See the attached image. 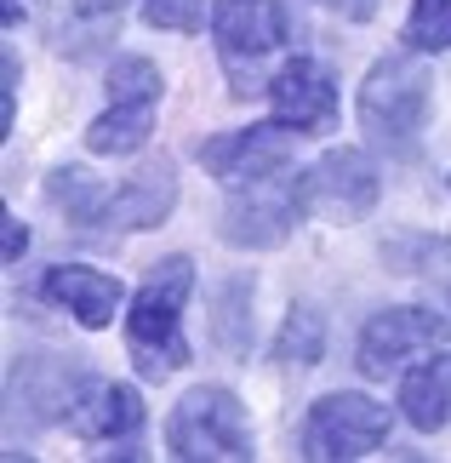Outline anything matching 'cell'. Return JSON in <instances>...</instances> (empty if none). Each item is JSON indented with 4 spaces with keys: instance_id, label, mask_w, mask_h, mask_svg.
I'll list each match as a JSON object with an SVG mask.
<instances>
[{
    "instance_id": "16",
    "label": "cell",
    "mask_w": 451,
    "mask_h": 463,
    "mask_svg": "<svg viewBox=\"0 0 451 463\" xmlns=\"http://www.w3.org/2000/svg\"><path fill=\"white\" fill-rule=\"evenodd\" d=\"M46 194L58 201L63 212H69V223H103V206H109V189L98 184V177H86L80 166H63V172H52V184H46Z\"/></svg>"
},
{
    "instance_id": "9",
    "label": "cell",
    "mask_w": 451,
    "mask_h": 463,
    "mask_svg": "<svg viewBox=\"0 0 451 463\" xmlns=\"http://www.w3.org/2000/svg\"><path fill=\"white\" fill-rule=\"evenodd\" d=\"M292 132L286 120H268V127H246V132H223L211 137V144H201V166L211 177H223L229 189L240 184H258V177L280 172L286 160H292Z\"/></svg>"
},
{
    "instance_id": "14",
    "label": "cell",
    "mask_w": 451,
    "mask_h": 463,
    "mask_svg": "<svg viewBox=\"0 0 451 463\" xmlns=\"http://www.w3.org/2000/svg\"><path fill=\"white\" fill-rule=\"evenodd\" d=\"M143 423V406H137V389L126 383H98L69 406V430L80 440H120Z\"/></svg>"
},
{
    "instance_id": "13",
    "label": "cell",
    "mask_w": 451,
    "mask_h": 463,
    "mask_svg": "<svg viewBox=\"0 0 451 463\" xmlns=\"http://www.w3.org/2000/svg\"><path fill=\"white\" fill-rule=\"evenodd\" d=\"M46 298H58V304L80 320V326H109L115 309H120V280L103 275V269H80V263H58V269L46 275Z\"/></svg>"
},
{
    "instance_id": "19",
    "label": "cell",
    "mask_w": 451,
    "mask_h": 463,
    "mask_svg": "<svg viewBox=\"0 0 451 463\" xmlns=\"http://www.w3.org/2000/svg\"><path fill=\"white\" fill-rule=\"evenodd\" d=\"M320 349H326V320L315 309H292V320H286V332H280V361L315 366Z\"/></svg>"
},
{
    "instance_id": "18",
    "label": "cell",
    "mask_w": 451,
    "mask_h": 463,
    "mask_svg": "<svg viewBox=\"0 0 451 463\" xmlns=\"http://www.w3.org/2000/svg\"><path fill=\"white\" fill-rule=\"evenodd\" d=\"M406 46L411 52H446L451 46V0H411Z\"/></svg>"
},
{
    "instance_id": "20",
    "label": "cell",
    "mask_w": 451,
    "mask_h": 463,
    "mask_svg": "<svg viewBox=\"0 0 451 463\" xmlns=\"http://www.w3.org/2000/svg\"><path fill=\"white\" fill-rule=\"evenodd\" d=\"M201 6L206 0H143V17H149L155 29L189 34V29H201Z\"/></svg>"
},
{
    "instance_id": "1",
    "label": "cell",
    "mask_w": 451,
    "mask_h": 463,
    "mask_svg": "<svg viewBox=\"0 0 451 463\" xmlns=\"http://www.w3.org/2000/svg\"><path fill=\"white\" fill-rule=\"evenodd\" d=\"M189 292H194V263L166 258V263L149 269L132 315H126V344L137 354V372L155 378V383L189 361V337H183V320H177L189 304Z\"/></svg>"
},
{
    "instance_id": "4",
    "label": "cell",
    "mask_w": 451,
    "mask_h": 463,
    "mask_svg": "<svg viewBox=\"0 0 451 463\" xmlns=\"http://www.w3.org/2000/svg\"><path fill=\"white\" fill-rule=\"evenodd\" d=\"M211 34H218V58L234 80V98L263 92L258 63L286 41V12L280 0H218L211 6Z\"/></svg>"
},
{
    "instance_id": "7",
    "label": "cell",
    "mask_w": 451,
    "mask_h": 463,
    "mask_svg": "<svg viewBox=\"0 0 451 463\" xmlns=\"http://www.w3.org/2000/svg\"><path fill=\"white\" fill-rule=\"evenodd\" d=\"M389 440V412L366 395H326L303 423V452L309 458H366Z\"/></svg>"
},
{
    "instance_id": "12",
    "label": "cell",
    "mask_w": 451,
    "mask_h": 463,
    "mask_svg": "<svg viewBox=\"0 0 451 463\" xmlns=\"http://www.w3.org/2000/svg\"><path fill=\"white\" fill-rule=\"evenodd\" d=\"M172 201H177L172 160H155V166H137V172L109 194L103 223H109V229H155V223L172 212Z\"/></svg>"
},
{
    "instance_id": "22",
    "label": "cell",
    "mask_w": 451,
    "mask_h": 463,
    "mask_svg": "<svg viewBox=\"0 0 451 463\" xmlns=\"http://www.w3.org/2000/svg\"><path fill=\"white\" fill-rule=\"evenodd\" d=\"M320 6H332V12H343V17H354V24H366V17L377 12V0H320Z\"/></svg>"
},
{
    "instance_id": "11",
    "label": "cell",
    "mask_w": 451,
    "mask_h": 463,
    "mask_svg": "<svg viewBox=\"0 0 451 463\" xmlns=\"http://www.w3.org/2000/svg\"><path fill=\"white\" fill-rule=\"evenodd\" d=\"M268 103H275V115L286 120V127L326 132L337 120V80L315 58H292L275 80H268Z\"/></svg>"
},
{
    "instance_id": "21",
    "label": "cell",
    "mask_w": 451,
    "mask_h": 463,
    "mask_svg": "<svg viewBox=\"0 0 451 463\" xmlns=\"http://www.w3.org/2000/svg\"><path fill=\"white\" fill-rule=\"evenodd\" d=\"M23 246H29L23 223H17V218H6V241H0V252H6V263H17V258H23Z\"/></svg>"
},
{
    "instance_id": "10",
    "label": "cell",
    "mask_w": 451,
    "mask_h": 463,
    "mask_svg": "<svg viewBox=\"0 0 451 463\" xmlns=\"http://www.w3.org/2000/svg\"><path fill=\"white\" fill-rule=\"evenodd\" d=\"M309 184V212H326L337 223H354L377 206V172L360 149H332L315 160V172H303Z\"/></svg>"
},
{
    "instance_id": "8",
    "label": "cell",
    "mask_w": 451,
    "mask_h": 463,
    "mask_svg": "<svg viewBox=\"0 0 451 463\" xmlns=\"http://www.w3.org/2000/svg\"><path fill=\"white\" fill-rule=\"evenodd\" d=\"M446 337H451V320L435 315V309H383L360 332V372H366V378H389L400 361L446 344Z\"/></svg>"
},
{
    "instance_id": "6",
    "label": "cell",
    "mask_w": 451,
    "mask_h": 463,
    "mask_svg": "<svg viewBox=\"0 0 451 463\" xmlns=\"http://www.w3.org/2000/svg\"><path fill=\"white\" fill-rule=\"evenodd\" d=\"M303 212H309V184L286 177V166H280V172L258 177V184H246L240 201H229L223 241L229 246H280Z\"/></svg>"
},
{
    "instance_id": "15",
    "label": "cell",
    "mask_w": 451,
    "mask_h": 463,
    "mask_svg": "<svg viewBox=\"0 0 451 463\" xmlns=\"http://www.w3.org/2000/svg\"><path fill=\"white\" fill-rule=\"evenodd\" d=\"M400 412L411 430H446L451 423V354H440V361H423L411 378L400 383Z\"/></svg>"
},
{
    "instance_id": "3",
    "label": "cell",
    "mask_w": 451,
    "mask_h": 463,
    "mask_svg": "<svg viewBox=\"0 0 451 463\" xmlns=\"http://www.w3.org/2000/svg\"><path fill=\"white\" fill-rule=\"evenodd\" d=\"M166 447L172 458H229L240 463L251 458V435H246V406L229 389H189L177 401V412L166 418Z\"/></svg>"
},
{
    "instance_id": "5",
    "label": "cell",
    "mask_w": 451,
    "mask_h": 463,
    "mask_svg": "<svg viewBox=\"0 0 451 463\" xmlns=\"http://www.w3.org/2000/svg\"><path fill=\"white\" fill-rule=\"evenodd\" d=\"M155 103H160V69L149 58H120L109 69V109L92 120L86 144L98 155H132L155 127Z\"/></svg>"
},
{
    "instance_id": "2",
    "label": "cell",
    "mask_w": 451,
    "mask_h": 463,
    "mask_svg": "<svg viewBox=\"0 0 451 463\" xmlns=\"http://www.w3.org/2000/svg\"><path fill=\"white\" fill-rule=\"evenodd\" d=\"M428 69L411 58V52H394L366 75L360 86V120H366L371 144L383 155H400L411 160L418 155V132H423V115H428Z\"/></svg>"
},
{
    "instance_id": "17",
    "label": "cell",
    "mask_w": 451,
    "mask_h": 463,
    "mask_svg": "<svg viewBox=\"0 0 451 463\" xmlns=\"http://www.w3.org/2000/svg\"><path fill=\"white\" fill-rule=\"evenodd\" d=\"M115 29H120V0H75L69 6V41H58V46H69L75 58H86V52H98L103 41H115Z\"/></svg>"
}]
</instances>
